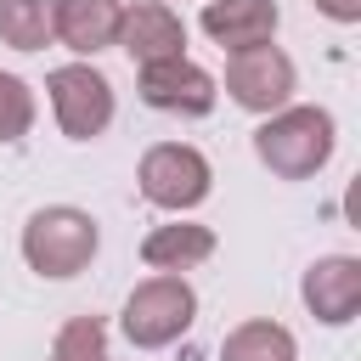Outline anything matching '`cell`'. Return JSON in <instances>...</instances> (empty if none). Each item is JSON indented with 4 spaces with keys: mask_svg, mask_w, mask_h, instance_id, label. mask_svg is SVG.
I'll return each instance as SVG.
<instances>
[{
    "mask_svg": "<svg viewBox=\"0 0 361 361\" xmlns=\"http://www.w3.org/2000/svg\"><path fill=\"white\" fill-rule=\"evenodd\" d=\"M333 147H338V124L327 107H310V102H288L265 113L254 130V158L276 180H310L316 169H327Z\"/></svg>",
    "mask_w": 361,
    "mask_h": 361,
    "instance_id": "obj_1",
    "label": "cell"
},
{
    "mask_svg": "<svg viewBox=\"0 0 361 361\" xmlns=\"http://www.w3.org/2000/svg\"><path fill=\"white\" fill-rule=\"evenodd\" d=\"M102 248V226L90 209H73V203H45L23 220V265L45 282H68L79 271H90Z\"/></svg>",
    "mask_w": 361,
    "mask_h": 361,
    "instance_id": "obj_2",
    "label": "cell"
},
{
    "mask_svg": "<svg viewBox=\"0 0 361 361\" xmlns=\"http://www.w3.org/2000/svg\"><path fill=\"white\" fill-rule=\"evenodd\" d=\"M192 322H197V293L186 276H169V271L135 282L118 310V327L135 350H169L175 338L192 333Z\"/></svg>",
    "mask_w": 361,
    "mask_h": 361,
    "instance_id": "obj_3",
    "label": "cell"
},
{
    "mask_svg": "<svg viewBox=\"0 0 361 361\" xmlns=\"http://www.w3.org/2000/svg\"><path fill=\"white\" fill-rule=\"evenodd\" d=\"M135 186H141V197H147L152 209H164V214H192V209L214 192V169H209V158H203L192 141H158V147L141 152Z\"/></svg>",
    "mask_w": 361,
    "mask_h": 361,
    "instance_id": "obj_4",
    "label": "cell"
},
{
    "mask_svg": "<svg viewBox=\"0 0 361 361\" xmlns=\"http://www.w3.org/2000/svg\"><path fill=\"white\" fill-rule=\"evenodd\" d=\"M45 96H51L56 130H62L68 141H96V135L113 124V113H118L113 79H107L96 62H85V56L51 68V73H45Z\"/></svg>",
    "mask_w": 361,
    "mask_h": 361,
    "instance_id": "obj_5",
    "label": "cell"
},
{
    "mask_svg": "<svg viewBox=\"0 0 361 361\" xmlns=\"http://www.w3.org/2000/svg\"><path fill=\"white\" fill-rule=\"evenodd\" d=\"M293 90H299V68H293V56H288L282 45L265 39V45L226 51V96H231L243 113L265 118V113L288 107Z\"/></svg>",
    "mask_w": 361,
    "mask_h": 361,
    "instance_id": "obj_6",
    "label": "cell"
},
{
    "mask_svg": "<svg viewBox=\"0 0 361 361\" xmlns=\"http://www.w3.org/2000/svg\"><path fill=\"white\" fill-rule=\"evenodd\" d=\"M135 90L152 113H180V118H203L220 102V85L209 68H197L192 56H164V62H141L135 68Z\"/></svg>",
    "mask_w": 361,
    "mask_h": 361,
    "instance_id": "obj_7",
    "label": "cell"
},
{
    "mask_svg": "<svg viewBox=\"0 0 361 361\" xmlns=\"http://www.w3.org/2000/svg\"><path fill=\"white\" fill-rule=\"evenodd\" d=\"M299 299L322 327H344L361 310V259L355 254H322L299 276Z\"/></svg>",
    "mask_w": 361,
    "mask_h": 361,
    "instance_id": "obj_8",
    "label": "cell"
},
{
    "mask_svg": "<svg viewBox=\"0 0 361 361\" xmlns=\"http://www.w3.org/2000/svg\"><path fill=\"white\" fill-rule=\"evenodd\" d=\"M118 51L141 68V62H164V56H186V23L169 0H135L118 17Z\"/></svg>",
    "mask_w": 361,
    "mask_h": 361,
    "instance_id": "obj_9",
    "label": "cell"
},
{
    "mask_svg": "<svg viewBox=\"0 0 361 361\" xmlns=\"http://www.w3.org/2000/svg\"><path fill=\"white\" fill-rule=\"evenodd\" d=\"M118 17H124L118 0H56L51 6V34H56V45H68L73 56L90 62L96 51L118 45Z\"/></svg>",
    "mask_w": 361,
    "mask_h": 361,
    "instance_id": "obj_10",
    "label": "cell"
},
{
    "mask_svg": "<svg viewBox=\"0 0 361 361\" xmlns=\"http://www.w3.org/2000/svg\"><path fill=\"white\" fill-rule=\"evenodd\" d=\"M276 0H203V17L197 28L220 45V51H243V45H265L276 39Z\"/></svg>",
    "mask_w": 361,
    "mask_h": 361,
    "instance_id": "obj_11",
    "label": "cell"
},
{
    "mask_svg": "<svg viewBox=\"0 0 361 361\" xmlns=\"http://www.w3.org/2000/svg\"><path fill=\"white\" fill-rule=\"evenodd\" d=\"M214 254V226H197V220H169V226H152L141 237V265L147 271H192Z\"/></svg>",
    "mask_w": 361,
    "mask_h": 361,
    "instance_id": "obj_12",
    "label": "cell"
},
{
    "mask_svg": "<svg viewBox=\"0 0 361 361\" xmlns=\"http://www.w3.org/2000/svg\"><path fill=\"white\" fill-rule=\"evenodd\" d=\"M220 361H299V338L271 316H248L220 338Z\"/></svg>",
    "mask_w": 361,
    "mask_h": 361,
    "instance_id": "obj_13",
    "label": "cell"
},
{
    "mask_svg": "<svg viewBox=\"0 0 361 361\" xmlns=\"http://www.w3.org/2000/svg\"><path fill=\"white\" fill-rule=\"evenodd\" d=\"M51 6L56 0H0V45L11 51H45L51 34Z\"/></svg>",
    "mask_w": 361,
    "mask_h": 361,
    "instance_id": "obj_14",
    "label": "cell"
},
{
    "mask_svg": "<svg viewBox=\"0 0 361 361\" xmlns=\"http://www.w3.org/2000/svg\"><path fill=\"white\" fill-rule=\"evenodd\" d=\"M51 361H113L107 322L102 316H68L51 338Z\"/></svg>",
    "mask_w": 361,
    "mask_h": 361,
    "instance_id": "obj_15",
    "label": "cell"
},
{
    "mask_svg": "<svg viewBox=\"0 0 361 361\" xmlns=\"http://www.w3.org/2000/svg\"><path fill=\"white\" fill-rule=\"evenodd\" d=\"M34 90H28V79H17V73H6L0 68V147H17L28 130H34Z\"/></svg>",
    "mask_w": 361,
    "mask_h": 361,
    "instance_id": "obj_16",
    "label": "cell"
}]
</instances>
